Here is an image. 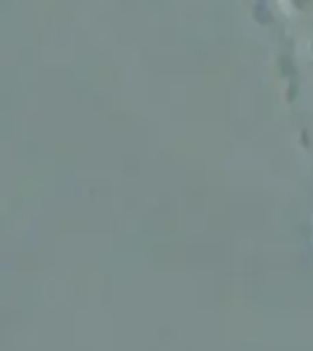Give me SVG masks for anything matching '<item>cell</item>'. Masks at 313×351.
Segmentation results:
<instances>
[{
	"instance_id": "1",
	"label": "cell",
	"mask_w": 313,
	"mask_h": 351,
	"mask_svg": "<svg viewBox=\"0 0 313 351\" xmlns=\"http://www.w3.org/2000/svg\"><path fill=\"white\" fill-rule=\"evenodd\" d=\"M286 12L301 24H313V0H281Z\"/></svg>"
}]
</instances>
